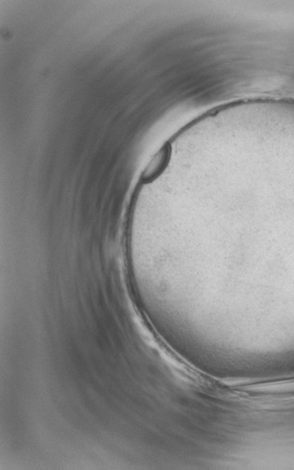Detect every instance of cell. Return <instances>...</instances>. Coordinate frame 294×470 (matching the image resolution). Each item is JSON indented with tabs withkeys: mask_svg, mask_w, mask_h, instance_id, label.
Returning <instances> with one entry per match:
<instances>
[{
	"mask_svg": "<svg viewBox=\"0 0 294 470\" xmlns=\"http://www.w3.org/2000/svg\"><path fill=\"white\" fill-rule=\"evenodd\" d=\"M170 156L171 146L170 144L166 143L157 152L153 159L151 160L150 162L146 167V169L141 173V181L144 182V183H150L157 176L162 175V173L165 170L166 167H167L168 161H170Z\"/></svg>",
	"mask_w": 294,
	"mask_h": 470,
	"instance_id": "6da1fadb",
	"label": "cell"
}]
</instances>
